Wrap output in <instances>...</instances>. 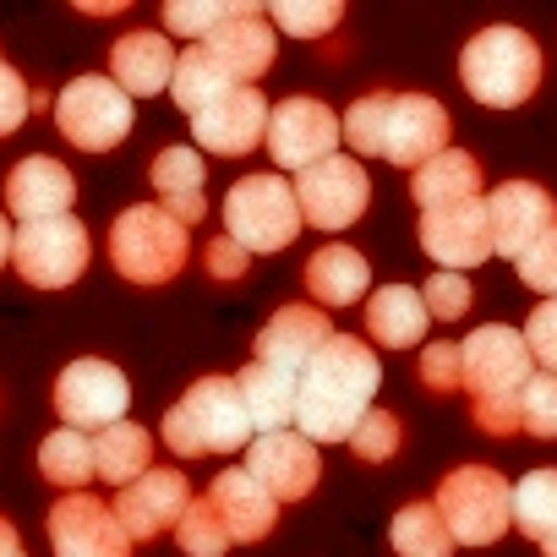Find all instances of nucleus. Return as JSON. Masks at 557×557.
<instances>
[{
  "label": "nucleus",
  "mask_w": 557,
  "mask_h": 557,
  "mask_svg": "<svg viewBox=\"0 0 557 557\" xmlns=\"http://www.w3.org/2000/svg\"><path fill=\"white\" fill-rule=\"evenodd\" d=\"M519 278L535 290V296H546V301H557V224L519 257Z\"/></svg>",
  "instance_id": "37998d69"
},
{
  "label": "nucleus",
  "mask_w": 557,
  "mask_h": 557,
  "mask_svg": "<svg viewBox=\"0 0 557 557\" xmlns=\"http://www.w3.org/2000/svg\"><path fill=\"white\" fill-rule=\"evenodd\" d=\"M159 437L181 454V459H202V454H235L251 448V416L240 405L235 377H197L181 405H170Z\"/></svg>",
  "instance_id": "20e7f679"
},
{
  "label": "nucleus",
  "mask_w": 557,
  "mask_h": 557,
  "mask_svg": "<svg viewBox=\"0 0 557 557\" xmlns=\"http://www.w3.org/2000/svg\"><path fill=\"white\" fill-rule=\"evenodd\" d=\"M202 497L219 508V519H224V530H230V541H235V546L268 541V535H273V524H278V503L268 497V486H262V481H251V470H246V465H240V470L213 475V486H208Z\"/></svg>",
  "instance_id": "5701e85b"
},
{
  "label": "nucleus",
  "mask_w": 557,
  "mask_h": 557,
  "mask_svg": "<svg viewBox=\"0 0 557 557\" xmlns=\"http://www.w3.org/2000/svg\"><path fill=\"white\" fill-rule=\"evenodd\" d=\"M541 45L524 28H481L459 50V83L486 110H519L541 88Z\"/></svg>",
  "instance_id": "7ed1b4c3"
},
{
  "label": "nucleus",
  "mask_w": 557,
  "mask_h": 557,
  "mask_svg": "<svg viewBox=\"0 0 557 557\" xmlns=\"http://www.w3.org/2000/svg\"><path fill=\"white\" fill-rule=\"evenodd\" d=\"M421 383L432 394H459L465 388V356H459L454 339H437V345L421 350Z\"/></svg>",
  "instance_id": "79ce46f5"
},
{
  "label": "nucleus",
  "mask_w": 557,
  "mask_h": 557,
  "mask_svg": "<svg viewBox=\"0 0 557 557\" xmlns=\"http://www.w3.org/2000/svg\"><path fill=\"white\" fill-rule=\"evenodd\" d=\"M175 61H181V50H175L164 34H148V28L110 45V77L121 83L126 99H153V94H164V88L175 83Z\"/></svg>",
  "instance_id": "b1692460"
},
{
  "label": "nucleus",
  "mask_w": 557,
  "mask_h": 557,
  "mask_svg": "<svg viewBox=\"0 0 557 557\" xmlns=\"http://www.w3.org/2000/svg\"><path fill=\"white\" fill-rule=\"evenodd\" d=\"M230 88H235V83H230V77H224V66L208 55V45H186V50H181L170 94H175V104H181L186 115L208 110V104H213V99H224Z\"/></svg>",
  "instance_id": "2f4dec72"
},
{
  "label": "nucleus",
  "mask_w": 557,
  "mask_h": 557,
  "mask_svg": "<svg viewBox=\"0 0 557 557\" xmlns=\"http://www.w3.org/2000/svg\"><path fill=\"white\" fill-rule=\"evenodd\" d=\"M459 356H465V388H470L475 426L486 437H513L519 432V394L535 377L524 334L503 329V323H486L459 345Z\"/></svg>",
  "instance_id": "f03ea898"
},
{
  "label": "nucleus",
  "mask_w": 557,
  "mask_h": 557,
  "mask_svg": "<svg viewBox=\"0 0 557 557\" xmlns=\"http://www.w3.org/2000/svg\"><path fill=\"white\" fill-rule=\"evenodd\" d=\"M367 285H372V262L356 246H345V240H334V246L307 257V290H312V301L323 312L367 301Z\"/></svg>",
  "instance_id": "393cba45"
},
{
  "label": "nucleus",
  "mask_w": 557,
  "mask_h": 557,
  "mask_svg": "<svg viewBox=\"0 0 557 557\" xmlns=\"http://www.w3.org/2000/svg\"><path fill=\"white\" fill-rule=\"evenodd\" d=\"M148 175H153L159 208H164L170 219H181L186 230H197V224L208 219V197H202L208 170H202V153H191V148H164Z\"/></svg>",
  "instance_id": "a878e982"
},
{
  "label": "nucleus",
  "mask_w": 557,
  "mask_h": 557,
  "mask_svg": "<svg viewBox=\"0 0 557 557\" xmlns=\"http://www.w3.org/2000/svg\"><path fill=\"white\" fill-rule=\"evenodd\" d=\"M388 541H394L399 557H448L454 552V535H448V524H443V513L432 503L399 508L394 524H388Z\"/></svg>",
  "instance_id": "473e14b6"
},
{
  "label": "nucleus",
  "mask_w": 557,
  "mask_h": 557,
  "mask_svg": "<svg viewBox=\"0 0 557 557\" xmlns=\"http://www.w3.org/2000/svg\"><path fill=\"white\" fill-rule=\"evenodd\" d=\"M110 508H115V519H121V530H126L132 541H153V535H164V530L181 524V513L191 508V486H186L181 470L153 465V470L137 475L132 486H121Z\"/></svg>",
  "instance_id": "4468645a"
},
{
  "label": "nucleus",
  "mask_w": 557,
  "mask_h": 557,
  "mask_svg": "<svg viewBox=\"0 0 557 557\" xmlns=\"http://www.w3.org/2000/svg\"><path fill=\"white\" fill-rule=\"evenodd\" d=\"M339 143H345L339 115L323 99H285L268 115V153H273L278 170H290V175H307L312 164L334 159Z\"/></svg>",
  "instance_id": "9b49d317"
},
{
  "label": "nucleus",
  "mask_w": 557,
  "mask_h": 557,
  "mask_svg": "<svg viewBox=\"0 0 557 557\" xmlns=\"http://www.w3.org/2000/svg\"><path fill=\"white\" fill-rule=\"evenodd\" d=\"M329 339H334L329 312H323V307L290 301V307H278V312L262 323V334H257V361L301 383V372L312 367V356H318Z\"/></svg>",
  "instance_id": "f3484780"
},
{
  "label": "nucleus",
  "mask_w": 557,
  "mask_h": 557,
  "mask_svg": "<svg viewBox=\"0 0 557 557\" xmlns=\"http://www.w3.org/2000/svg\"><path fill=\"white\" fill-rule=\"evenodd\" d=\"M541 552H546V557H557V530H552V535L541 541Z\"/></svg>",
  "instance_id": "3c124183"
},
{
  "label": "nucleus",
  "mask_w": 557,
  "mask_h": 557,
  "mask_svg": "<svg viewBox=\"0 0 557 557\" xmlns=\"http://www.w3.org/2000/svg\"><path fill=\"white\" fill-rule=\"evenodd\" d=\"M148 470H153V437L143 426L115 421L94 437V475H104L110 486H132Z\"/></svg>",
  "instance_id": "c756f323"
},
{
  "label": "nucleus",
  "mask_w": 557,
  "mask_h": 557,
  "mask_svg": "<svg viewBox=\"0 0 557 557\" xmlns=\"http://www.w3.org/2000/svg\"><path fill=\"white\" fill-rule=\"evenodd\" d=\"M186 251H191V230L170 219L159 202H132L110 224V262L132 285H170L186 268Z\"/></svg>",
  "instance_id": "39448f33"
},
{
  "label": "nucleus",
  "mask_w": 557,
  "mask_h": 557,
  "mask_svg": "<svg viewBox=\"0 0 557 557\" xmlns=\"http://www.w3.org/2000/svg\"><path fill=\"white\" fill-rule=\"evenodd\" d=\"M486 213H492V251L503 257H524L552 224H557V202L546 186L535 181H503L492 197H486Z\"/></svg>",
  "instance_id": "a211bd4d"
},
{
  "label": "nucleus",
  "mask_w": 557,
  "mask_h": 557,
  "mask_svg": "<svg viewBox=\"0 0 557 557\" xmlns=\"http://www.w3.org/2000/svg\"><path fill=\"white\" fill-rule=\"evenodd\" d=\"M268 99L257 88H230L224 99H213L208 110L191 115V137L202 153H224V159H240L251 148L268 143Z\"/></svg>",
  "instance_id": "dca6fc26"
},
{
  "label": "nucleus",
  "mask_w": 557,
  "mask_h": 557,
  "mask_svg": "<svg viewBox=\"0 0 557 557\" xmlns=\"http://www.w3.org/2000/svg\"><path fill=\"white\" fill-rule=\"evenodd\" d=\"M513 530H524L535 546L557 530V470H530L513 486Z\"/></svg>",
  "instance_id": "72a5a7b5"
},
{
  "label": "nucleus",
  "mask_w": 557,
  "mask_h": 557,
  "mask_svg": "<svg viewBox=\"0 0 557 557\" xmlns=\"http://www.w3.org/2000/svg\"><path fill=\"white\" fill-rule=\"evenodd\" d=\"M83 12H88V17H99V12L115 17V12H126V0H83Z\"/></svg>",
  "instance_id": "8fccbe9b"
},
{
  "label": "nucleus",
  "mask_w": 557,
  "mask_h": 557,
  "mask_svg": "<svg viewBox=\"0 0 557 557\" xmlns=\"http://www.w3.org/2000/svg\"><path fill=\"white\" fill-rule=\"evenodd\" d=\"M339 17H345L339 0H318V7H301V0H273V7H268V23H278L296 39H323V34L339 28Z\"/></svg>",
  "instance_id": "4c0bfd02"
},
{
  "label": "nucleus",
  "mask_w": 557,
  "mask_h": 557,
  "mask_svg": "<svg viewBox=\"0 0 557 557\" xmlns=\"http://www.w3.org/2000/svg\"><path fill=\"white\" fill-rule=\"evenodd\" d=\"M50 546L55 557H132V535L121 530L115 508L88 492H66L50 508Z\"/></svg>",
  "instance_id": "ddd939ff"
},
{
  "label": "nucleus",
  "mask_w": 557,
  "mask_h": 557,
  "mask_svg": "<svg viewBox=\"0 0 557 557\" xmlns=\"http://www.w3.org/2000/svg\"><path fill=\"white\" fill-rule=\"evenodd\" d=\"M399 437H405V432H399V416H388V410L372 405L367 421L350 432V448H356L361 465H388V459L399 454Z\"/></svg>",
  "instance_id": "ea45409f"
},
{
  "label": "nucleus",
  "mask_w": 557,
  "mask_h": 557,
  "mask_svg": "<svg viewBox=\"0 0 557 557\" xmlns=\"http://www.w3.org/2000/svg\"><path fill=\"white\" fill-rule=\"evenodd\" d=\"M432 508L443 513L454 546H492L513 530V486L492 465H459L437 481Z\"/></svg>",
  "instance_id": "423d86ee"
},
{
  "label": "nucleus",
  "mask_w": 557,
  "mask_h": 557,
  "mask_svg": "<svg viewBox=\"0 0 557 557\" xmlns=\"http://www.w3.org/2000/svg\"><path fill=\"white\" fill-rule=\"evenodd\" d=\"M519 432L541 437V443H557V377L552 372H535L519 394Z\"/></svg>",
  "instance_id": "58836bf2"
},
{
  "label": "nucleus",
  "mask_w": 557,
  "mask_h": 557,
  "mask_svg": "<svg viewBox=\"0 0 557 557\" xmlns=\"http://www.w3.org/2000/svg\"><path fill=\"white\" fill-rule=\"evenodd\" d=\"M39 475L55 492H83L94 481V437L88 432H72V426H55L39 443Z\"/></svg>",
  "instance_id": "7c9ffc66"
},
{
  "label": "nucleus",
  "mask_w": 557,
  "mask_h": 557,
  "mask_svg": "<svg viewBox=\"0 0 557 557\" xmlns=\"http://www.w3.org/2000/svg\"><path fill=\"white\" fill-rule=\"evenodd\" d=\"M126 405H132V383L110 361L88 356V361H72L55 377V410L72 432H104V426L126 421Z\"/></svg>",
  "instance_id": "9d476101"
},
{
  "label": "nucleus",
  "mask_w": 557,
  "mask_h": 557,
  "mask_svg": "<svg viewBox=\"0 0 557 557\" xmlns=\"http://www.w3.org/2000/svg\"><path fill=\"white\" fill-rule=\"evenodd\" d=\"M235 388H240V405H246L257 437L290 432V426H296V377H285V372H273V367L251 361V367H240Z\"/></svg>",
  "instance_id": "c85d7f7f"
},
{
  "label": "nucleus",
  "mask_w": 557,
  "mask_h": 557,
  "mask_svg": "<svg viewBox=\"0 0 557 557\" xmlns=\"http://www.w3.org/2000/svg\"><path fill=\"white\" fill-rule=\"evenodd\" d=\"M383 388V367L356 334H334L296 383V426L307 443H350Z\"/></svg>",
  "instance_id": "f257e3e1"
},
{
  "label": "nucleus",
  "mask_w": 557,
  "mask_h": 557,
  "mask_svg": "<svg viewBox=\"0 0 557 557\" xmlns=\"http://www.w3.org/2000/svg\"><path fill=\"white\" fill-rule=\"evenodd\" d=\"M421 301H426V318L454 323V318H465V312H470L475 290H470V278H465V273H432L426 285H421Z\"/></svg>",
  "instance_id": "a19ab883"
},
{
  "label": "nucleus",
  "mask_w": 557,
  "mask_h": 557,
  "mask_svg": "<svg viewBox=\"0 0 557 557\" xmlns=\"http://www.w3.org/2000/svg\"><path fill=\"white\" fill-rule=\"evenodd\" d=\"M0 66H7V61H0Z\"/></svg>",
  "instance_id": "603ef678"
},
{
  "label": "nucleus",
  "mask_w": 557,
  "mask_h": 557,
  "mask_svg": "<svg viewBox=\"0 0 557 557\" xmlns=\"http://www.w3.org/2000/svg\"><path fill=\"white\" fill-rule=\"evenodd\" d=\"M88 251H94V240H88L83 219H72V213L66 219H39V224H17L12 268L34 290H66V285L83 278Z\"/></svg>",
  "instance_id": "1a4fd4ad"
},
{
  "label": "nucleus",
  "mask_w": 557,
  "mask_h": 557,
  "mask_svg": "<svg viewBox=\"0 0 557 557\" xmlns=\"http://www.w3.org/2000/svg\"><path fill=\"white\" fill-rule=\"evenodd\" d=\"M12 240H17V230H12V219H7V213H0V268L12 262Z\"/></svg>",
  "instance_id": "09e8293b"
},
{
  "label": "nucleus",
  "mask_w": 557,
  "mask_h": 557,
  "mask_svg": "<svg viewBox=\"0 0 557 557\" xmlns=\"http://www.w3.org/2000/svg\"><path fill=\"white\" fill-rule=\"evenodd\" d=\"M55 132L83 148V153H104V148H121L126 132H132V99L121 94L115 77H72L55 99Z\"/></svg>",
  "instance_id": "6e6552de"
},
{
  "label": "nucleus",
  "mask_w": 557,
  "mask_h": 557,
  "mask_svg": "<svg viewBox=\"0 0 557 557\" xmlns=\"http://www.w3.org/2000/svg\"><path fill=\"white\" fill-rule=\"evenodd\" d=\"M28 115H34V94H28V83H23L12 66H0V137H12Z\"/></svg>",
  "instance_id": "a18cd8bd"
},
{
  "label": "nucleus",
  "mask_w": 557,
  "mask_h": 557,
  "mask_svg": "<svg viewBox=\"0 0 557 557\" xmlns=\"http://www.w3.org/2000/svg\"><path fill=\"white\" fill-rule=\"evenodd\" d=\"M202 262H208V273H213V278H240V273L251 268V251H240L230 235H213V240H208V251H202Z\"/></svg>",
  "instance_id": "49530a36"
},
{
  "label": "nucleus",
  "mask_w": 557,
  "mask_h": 557,
  "mask_svg": "<svg viewBox=\"0 0 557 557\" xmlns=\"http://www.w3.org/2000/svg\"><path fill=\"white\" fill-rule=\"evenodd\" d=\"M72 202H77V181H72V170H66L61 159H50V153H34V159H23V164L7 175V208H12V219H23V224L66 219Z\"/></svg>",
  "instance_id": "4be33fe9"
},
{
  "label": "nucleus",
  "mask_w": 557,
  "mask_h": 557,
  "mask_svg": "<svg viewBox=\"0 0 557 557\" xmlns=\"http://www.w3.org/2000/svg\"><path fill=\"white\" fill-rule=\"evenodd\" d=\"M361 312H367V339L383 345V350H410V345H421V339H426V323H432L421 290H410V285H383Z\"/></svg>",
  "instance_id": "cd10ccee"
},
{
  "label": "nucleus",
  "mask_w": 557,
  "mask_h": 557,
  "mask_svg": "<svg viewBox=\"0 0 557 557\" xmlns=\"http://www.w3.org/2000/svg\"><path fill=\"white\" fill-rule=\"evenodd\" d=\"M0 557H23V541H17V530L0 519Z\"/></svg>",
  "instance_id": "de8ad7c7"
},
{
  "label": "nucleus",
  "mask_w": 557,
  "mask_h": 557,
  "mask_svg": "<svg viewBox=\"0 0 557 557\" xmlns=\"http://www.w3.org/2000/svg\"><path fill=\"white\" fill-rule=\"evenodd\" d=\"M301 202L285 175H240L224 197V235L240 251H285L301 235Z\"/></svg>",
  "instance_id": "0eeeda50"
},
{
  "label": "nucleus",
  "mask_w": 557,
  "mask_h": 557,
  "mask_svg": "<svg viewBox=\"0 0 557 557\" xmlns=\"http://www.w3.org/2000/svg\"><path fill=\"white\" fill-rule=\"evenodd\" d=\"M448 148V110L426 94H394L388 104V132H383V159L399 170H421Z\"/></svg>",
  "instance_id": "6ab92c4d"
},
{
  "label": "nucleus",
  "mask_w": 557,
  "mask_h": 557,
  "mask_svg": "<svg viewBox=\"0 0 557 557\" xmlns=\"http://www.w3.org/2000/svg\"><path fill=\"white\" fill-rule=\"evenodd\" d=\"M410 197L421 202V213H443V208L475 202L481 197V164L465 148H443L432 164H421L410 175Z\"/></svg>",
  "instance_id": "bb28decb"
},
{
  "label": "nucleus",
  "mask_w": 557,
  "mask_h": 557,
  "mask_svg": "<svg viewBox=\"0 0 557 557\" xmlns=\"http://www.w3.org/2000/svg\"><path fill=\"white\" fill-rule=\"evenodd\" d=\"M246 470H251V481L268 486L273 503H301V497H312L323 459H318V443H307L301 432H268V437H251Z\"/></svg>",
  "instance_id": "2eb2a0df"
},
{
  "label": "nucleus",
  "mask_w": 557,
  "mask_h": 557,
  "mask_svg": "<svg viewBox=\"0 0 557 557\" xmlns=\"http://www.w3.org/2000/svg\"><path fill=\"white\" fill-rule=\"evenodd\" d=\"M296 202H301V219L307 224H318V230H350L367 213V202H372V181H367L361 159L334 153V159L312 164L296 181Z\"/></svg>",
  "instance_id": "f8f14e48"
},
{
  "label": "nucleus",
  "mask_w": 557,
  "mask_h": 557,
  "mask_svg": "<svg viewBox=\"0 0 557 557\" xmlns=\"http://www.w3.org/2000/svg\"><path fill=\"white\" fill-rule=\"evenodd\" d=\"M524 345H530V361H541V372L557 377V301H541L524 323Z\"/></svg>",
  "instance_id": "c03bdc74"
},
{
  "label": "nucleus",
  "mask_w": 557,
  "mask_h": 557,
  "mask_svg": "<svg viewBox=\"0 0 557 557\" xmlns=\"http://www.w3.org/2000/svg\"><path fill=\"white\" fill-rule=\"evenodd\" d=\"M208 55L224 66V77L235 88H251L268 66H273V28H268V12L257 7V0H240L235 17L224 28H213L208 39Z\"/></svg>",
  "instance_id": "412c9836"
},
{
  "label": "nucleus",
  "mask_w": 557,
  "mask_h": 557,
  "mask_svg": "<svg viewBox=\"0 0 557 557\" xmlns=\"http://www.w3.org/2000/svg\"><path fill=\"white\" fill-rule=\"evenodd\" d=\"M388 104H394V94H367V99H356L345 115H339V132H345V143L361 153V159H372V153H383V132H388Z\"/></svg>",
  "instance_id": "e433bc0d"
},
{
  "label": "nucleus",
  "mask_w": 557,
  "mask_h": 557,
  "mask_svg": "<svg viewBox=\"0 0 557 557\" xmlns=\"http://www.w3.org/2000/svg\"><path fill=\"white\" fill-rule=\"evenodd\" d=\"M235 7H240V0H235ZM235 7H230V0H170V7H164V39L175 34V39L202 45L213 28H224L235 17Z\"/></svg>",
  "instance_id": "c9c22d12"
},
{
  "label": "nucleus",
  "mask_w": 557,
  "mask_h": 557,
  "mask_svg": "<svg viewBox=\"0 0 557 557\" xmlns=\"http://www.w3.org/2000/svg\"><path fill=\"white\" fill-rule=\"evenodd\" d=\"M175 541H181L186 557H224L230 552V530H224V519L208 497H191V508L175 524Z\"/></svg>",
  "instance_id": "f704fd0d"
},
{
  "label": "nucleus",
  "mask_w": 557,
  "mask_h": 557,
  "mask_svg": "<svg viewBox=\"0 0 557 557\" xmlns=\"http://www.w3.org/2000/svg\"><path fill=\"white\" fill-rule=\"evenodd\" d=\"M421 246L432 262H443V273H465L475 262L492 257V213H486V197L475 202H459V208H443V213H426L421 219Z\"/></svg>",
  "instance_id": "aec40b11"
}]
</instances>
